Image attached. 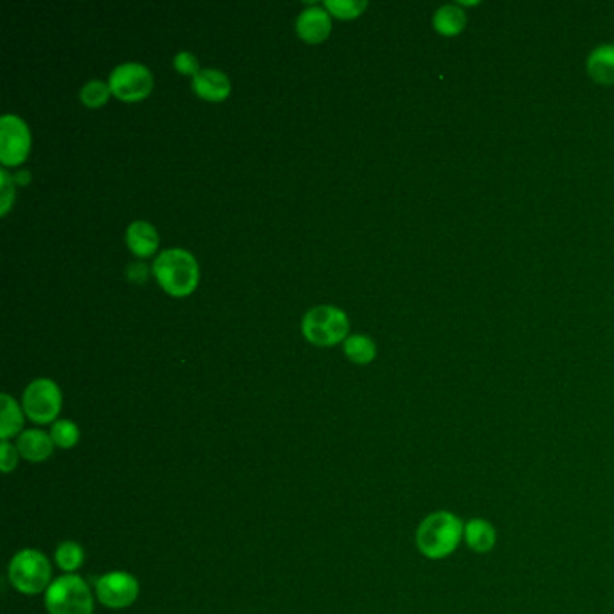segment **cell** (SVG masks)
Returning a JSON list of instances; mask_svg holds the SVG:
<instances>
[{
  "mask_svg": "<svg viewBox=\"0 0 614 614\" xmlns=\"http://www.w3.org/2000/svg\"><path fill=\"white\" fill-rule=\"evenodd\" d=\"M0 406H2V413H0V438L2 440H10L11 436H15V434H19L22 431L26 413L19 406V402L11 397V395H8V393H2Z\"/></svg>",
  "mask_w": 614,
  "mask_h": 614,
  "instance_id": "16",
  "label": "cell"
},
{
  "mask_svg": "<svg viewBox=\"0 0 614 614\" xmlns=\"http://www.w3.org/2000/svg\"><path fill=\"white\" fill-rule=\"evenodd\" d=\"M110 96H112V91H110L109 82H103V80H91L85 83L80 91V100L89 109L103 107L109 101Z\"/></svg>",
  "mask_w": 614,
  "mask_h": 614,
  "instance_id": "20",
  "label": "cell"
},
{
  "mask_svg": "<svg viewBox=\"0 0 614 614\" xmlns=\"http://www.w3.org/2000/svg\"><path fill=\"white\" fill-rule=\"evenodd\" d=\"M15 179L4 168L0 170V215L6 217L15 202Z\"/></svg>",
  "mask_w": 614,
  "mask_h": 614,
  "instance_id": "23",
  "label": "cell"
},
{
  "mask_svg": "<svg viewBox=\"0 0 614 614\" xmlns=\"http://www.w3.org/2000/svg\"><path fill=\"white\" fill-rule=\"evenodd\" d=\"M49 434L60 449H73L80 442V429L71 420H56Z\"/></svg>",
  "mask_w": 614,
  "mask_h": 614,
  "instance_id": "21",
  "label": "cell"
},
{
  "mask_svg": "<svg viewBox=\"0 0 614 614\" xmlns=\"http://www.w3.org/2000/svg\"><path fill=\"white\" fill-rule=\"evenodd\" d=\"M191 87L200 100L206 101L227 100L233 89L229 76L215 67L200 69L199 74L193 76Z\"/></svg>",
  "mask_w": 614,
  "mask_h": 614,
  "instance_id": "11",
  "label": "cell"
},
{
  "mask_svg": "<svg viewBox=\"0 0 614 614\" xmlns=\"http://www.w3.org/2000/svg\"><path fill=\"white\" fill-rule=\"evenodd\" d=\"M96 596L110 609L130 607L139 596V582L125 571H112L96 582Z\"/></svg>",
  "mask_w": 614,
  "mask_h": 614,
  "instance_id": "9",
  "label": "cell"
},
{
  "mask_svg": "<svg viewBox=\"0 0 614 614\" xmlns=\"http://www.w3.org/2000/svg\"><path fill=\"white\" fill-rule=\"evenodd\" d=\"M344 353L355 364H370L377 357V344L368 335H348L344 341Z\"/></svg>",
  "mask_w": 614,
  "mask_h": 614,
  "instance_id": "18",
  "label": "cell"
},
{
  "mask_svg": "<svg viewBox=\"0 0 614 614\" xmlns=\"http://www.w3.org/2000/svg\"><path fill=\"white\" fill-rule=\"evenodd\" d=\"M301 332L308 343L316 346H334L346 341L350 332V319L343 308L317 305L310 308L303 316Z\"/></svg>",
  "mask_w": 614,
  "mask_h": 614,
  "instance_id": "3",
  "label": "cell"
},
{
  "mask_svg": "<svg viewBox=\"0 0 614 614\" xmlns=\"http://www.w3.org/2000/svg\"><path fill=\"white\" fill-rule=\"evenodd\" d=\"M173 67L184 76H197L200 71L199 58L190 51H181L173 58Z\"/></svg>",
  "mask_w": 614,
  "mask_h": 614,
  "instance_id": "24",
  "label": "cell"
},
{
  "mask_svg": "<svg viewBox=\"0 0 614 614\" xmlns=\"http://www.w3.org/2000/svg\"><path fill=\"white\" fill-rule=\"evenodd\" d=\"M463 542L472 553L487 555L497 546V530L485 517H472L465 523Z\"/></svg>",
  "mask_w": 614,
  "mask_h": 614,
  "instance_id": "12",
  "label": "cell"
},
{
  "mask_svg": "<svg viewBox=\"0 0 614 614\" xmlns=\"http://www.w3.org/2000/svg\"><path fill=\"white\" fill-rule=\"evenodd\" d=\"M20 452L17 445H11L10 440H2L0 445V467L4 474H10L17 469L19 463Z\"/></svg>",
  "mask_w": 614,
  "mask_h": 614,
  "instance_id": "25",
  "label": "cell"
},
{
  "mask_svg": "<svg viewBox=\"0 0 614 614\" xmlns=\"http://www.w3.org/2000/svg\"><path fill=\"white\" fill-rule=\"evenodd\" d=\"M55 442L51 438V434H47L42 429H29L20 434L17 440V449L20 452V458L31 461V463H40L46 461L53 456L55 451Z\"/></svg>",
  "mask_w": 614,
  "mask_h": 614,
  "instance_id": "14",
  "label": "cell"
},
{
  "mask_svg": "<svg viewBox=\"0 0 614 614\" xmlns=\"http://www.w3.org/2000/svg\"><path fill=\"white\" fill-rule=\"evenodd\" d=\"M128 278L132 281H145L148 278V269H146L145 263H134L128 267Z\"/></svg>",
  "mask_w": 614,
  "mask_h": 614,
  "instance_id": "26",
  "label": "cell"
},
{
  "mask_svg": "<svg viewBox=\"0 0 614 614\" xmlns=\"http://www.w3.org/2000/svg\"><path fill=\"white\" fill-rule=\"evenodd\" d=\"M326 11L337 19L352 20L362 15V11L368 8L366 0H325Z\"/></svg>",
  "mask_w": 614,
  "mask_h": 614,
  "instance_id": "22",
  "label": "cell"
},
{
  "mask_svg": "<svg viewBox=\"0 0 614 614\" xmlns=\"http://www.w3.org/2000/svg\"><path fill=\"white\" fill-rule=\"evenodd\" d=\"M296 33L307 44H321L332 33V15L325 6H308L296 19Z\"/></svg>",
  "mask_w": 614,
  "mask_h": 614,
  "instance_id": "10",
  "label": "cell"
},
{
  "mask_svg": "<svg viewBox=\"0 0 614 614\" xmlns=\"http://www.w3.org/2000/svg\"><path fill=\"white\" fill-rule=\"evenodd\" d=\"M434 29L443 37H456L467 26V15L461 10L460 6L447 4L434 15Z\"/></svg>",
  "mask_w": 614,
  "mask_h": 614,
  "instance_id": "17",
  "label": "cell"
},
{
  "mask_svg": "<svg viewBox=\"0 0 614 614\" xmlns=\"http://www.w3.org/2000/svg\"><path fill=\"white\" fill-rule=\"evenodd\" d=\"M46 607L49 614H92L94 596L82 577L64 575L47 589Z\"/></svg>",
  "mask_w": 614,
  "mask_h": 614,
  "instance_id": "5",
  "label": "cell"
},
{
  "mask_svg": "<svg viewBox=\"0 0 614 614\" xmlns=\"http://www.w3.org/2000/svg\"><path fill=\"white\" fill-rule=\"evenodd\" d=\"M587 73L596 83L602 85L614 83V46L605 44L596 47L587 58Z\"/></svg>",
  "mask_w": 614,
  "mask_h": 614,
  "instance_id": "15",
  "label": "cell"
},
{
  "mask_svg": "<svg viewBox=\"0 0 614 614\" xmlns=\"http://www.w3.org/2000/svg\"><path fill=\"white\" fill-rule=\"evenodd\" d=\"M125 240H127L128 249L136 254L137 258L152 256L159 249V242H161L154 224L146 220H134L127 227Z\"/></svg>",
  "mask_w": 614,
  "mask_h": 614,
  "instance_id": "13",
  "label": "cell"
},
{
  "mask_svg": "<svg viewBox=\"0 0 614 614\" xmlns=\"http://www.w3.org/2000/svg\"><path fill=\"white\" fill-rule=\"evenodd\" d=\"M11 586L24 595H40L53 584L51 562L42 551L22 550L11 559L8 568Z\"/></svg>",
  "mask_w": 614,
  "mask_h": 614,
  "instance_id": "4",
  "label": "cell"
},
{
  "mask_svg": "<svg viewBox=\"0 0 614 614\" xmlns=\"http://www.w3.org/2000/svg\"><path fill=\"white\" fill-rule=\"evenodd\" d=\"M31 152V130L17 114H4L0 119V163L19 166Z\"/></svg>",
  "mask_w": 614,
  "mask_h": 614,
  "instance_id": "8",
  "label": "cell"
},
{
  "mask_svg": "<svg viewBox=\"0 0 614 614\" xmlns=\"http://www.w3.org/2000/svg\"><path fill=\"white\" fill-rule=\"evenodd\" d=\"M55 560L58 568L67 575H73L74 571L82 568L85 562V550L78 542L65 541L56 548Z\"/></svg>",
  "mask_w": 614,
  "mask_h": 614,
  "instance_id": "19",
  "label": "cell"
},
{
  "mask_svg": "<svg viewBox=\"0 0 614 614\" xmlns=\"http://www.w3.org/2000/svg\"><path fill=\"white\" fill-rule=\"evenodd\" d=\"M64 397L62 389L53 379H35L22 395V409L31 422L46 425L55 424L62 411Z\"/></svg>",
  "mask_w": 614,
  "mask_h": 614,
  "instance_id": "6",
  "label": "cell"
},
{
  "mask_svg": "<svg viewBox=\"0 0 614 614\" xmlns=\"http://www.w3.org/2000/svg\"><path fill=\"white\" fill-rule=\"evenodd\" d=\"M465 521L449 510H436L425 515L416 528V548L425 559H449L463 542Z\"/></svg>",
  "mask_w": 614,
  "mask_h": 614,
  "instance_id": "1",
  "label": "cell"
},
{
  "mask_svg": "<svg viewBox=\"0 0 614 614\" xmlns=\"http://www.w3.org/2000/svg\"><path fill=\"white\" fill-rule=\"evenodd\" d=\"M152 274L166 294L184 298L193 294L199 285V262L182 247L164 249L154 260Z\"/></svg>",
  "mask_w": 614,
  "mask_h": 614,
  "instance_id": "2",
  "label": "cell"
},
{
  "mask_svg": "<svg viewBox=\"0 0 614 614\" xmlns=\"http://www.w3.org/2000/svg\"><path fill=\"white\" fill-rule=\"evenodd\" d=\"M112 96L125 103H137L150 96L154 89V76L145 64L125 62L112 69L109 76Z\"/></svg>",
  "mask_w": 614,
  "mask_h": 614,
  "instance_id": "7",
  "label": "cell"
}]
</instances>
